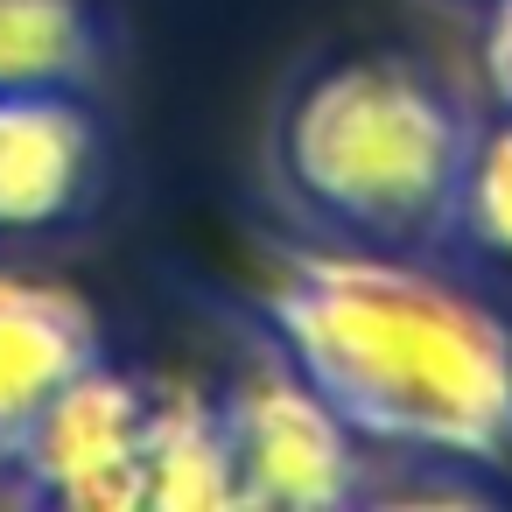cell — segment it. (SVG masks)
Segmentation results:
<instances>
[{
	"instance_id": "1",
	"label": "cell",
	"mask_w": 512,
	"mask_h": 512,
	"mask_svg": "<svg viewBox=\"0 0 512 512\" xmlns=\"http://www.w3.org/2000/svg\"><path fill=\"white\" fill-rule=\"evenodd\" d=\"M260 316L358 442L512 456V323L477 295L386 253H295L260 288Z\"/></svg>"
},
{
	"instance_id": "2",
	"label": "cell",
	"mask_w": 512,
	"mask_h": 512,
	"mask_svg": "<svg viewBox=\"0 0 512 512\" xmlns=\"http://www.w3.org/2000/svg\"><path fill=\"white\" fill-rule=\"evenodd\" d=\"M470 120L407 57H351L316 71L281 120V176L295 197L372 246H414L456 225Z\"/></svg>"
},
{
	"instance_id": "3",
	"label": "cell",
	"mask_w": 512,
	"mask_h": 512,
	"mask_svg": "<svg viewBox=\"0 0 512 512\" xmlns=\"http://www.w3.org/2000/svg\"><path fill=\"white\" fill-rule=\"evenodd\" d=\"M239 505L253 512H337L358 491V435L351 421L288 365H253L218 400Z\"/></svg>"
},
{
	"instance_id": "4",
	"label": "cell",
	"mask_w": 512,
	"mask_h": 512,
	"mask_svg": "<svg viewBox=\"0 0 512 512\" xmlns=\"http://www.w3.org/2000/svg\"><path fill=\"white\" fill-rule=\"evenodd\" d=\"M141 421H148V386L99 358L22 428L8 463L22 491L43 505L141 512Z\"/></svg>"
},
{
	"instance_id": "5",
	"label": "cell",
	"mask_w": 512,
	"mask_h": 512,
	"mask_svg": "<svg viewBox=\"0 0 512 512\" xmlns=\"http://www.w3.org/2000/svg\"><path fill=\"white\" fill-rule=\"evenodd\" d=\"M99 183V127L71 92H0V239L57 232Z\"/></svg>"
},
{
	"instance_id": "6",
	"label": "cell",
	"mask_w": 512,
	"mask_h": 512,
	"mask_svg": "<svg viewBox=\"0 0 512 512\" xmlns=\"http://www.w3.org/2000/svg\"><path fill=\"white\" fill-rule=\"evenodd\" d=\"M106 358L99 309L43 274H0V463L22 442V428Z\"/></svg>"
},
{
	"instance_id": "7",
	"label": "cell",
	"mask_w": 512,
	"mask_h": 512,
	"mask_svg": "<svg viewBox=\"0 0 512 512\" xmlns=\"http://www.w3.org/2000/svg\"><path fill=\"white\" fill-rule=\"evenodd\" d=\"M239 470L225 414L197 386H162L141 421V512H232Z\"/></svg>"
},
{
	"instance_id": "8",
	"label": "cell",
	"mask_w": 512,
	"mask_h": 512,
	"mask_svg": "<svg viewBox=\"0 0 512 512\" xmlns=\"http://www.w3.org/2000/svg\"><path fill=\"white\" fill-rule=\"evenodd\" d=\"M99 29L85 0H0V92H78Z\"/></svg>"
},
{
	"instance_id": "9",
	"label": "cell",
	"mask_w": 512,
	"mask_h": 512,
	"mask_svg": "<svg viewBox=\"0 0 512 512\" xmlns=\"http://www.w3.org/2000/svg\"><path fill=\"white\" fill-rule=\"evenodd\" d=\"M456 225L470 232V246L512 260V113L498 127L470 134L463 190H456Z\"/></svg>"
},
{
	"instance_id": "10",
	"label": "cell",
	"mask_w": 512,
	"mask_h": 512,
	"mask_svg": "<svg viewBox=\"0 0 512 512\" xmlns=\"http://www.w3.org/2000/svg\"><path fill=\"white\" fill-rule=\"evenodd\" d=\"M477 64H484L491 99L512 113V0H491V15H484V43H477Z\"/></svg>"
}]
</instances>
